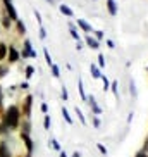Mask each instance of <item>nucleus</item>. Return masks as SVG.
Instances as JSON below:
<instances>
[{
    "label": "nucleus",
    "mask_w": 148,
    "mask_h": 157,
    "mask_svg": "<svg viewBox=\"0 0 148 157\" xmlns=\"http://www.w3.org/2000/svg\"><path fill=\"white\" fill-rule=\"evenodd\" d=\"M17 124H19V109L16 105H10L9 109H7V112H5L4 126L5 128L14 129V128H17Z\"/></svg>",
    "instance_id": "obj_1"
},
{
    "label": "nucleus",
    "mask_w": 148,
    "mask_h": 157,
    "mask_svg": "<svg viewBox=\"0 0 148 157\" xmlns=\"http://www.w3.org/2000/svg\"><path fill=\"white\" fill-rule=\"evenodd\" d=\"M4 4H5V9L9 12L10 19H12V21H17V12H16V9H14V4H12L10 0H4Z\"/></svg>",
    "instance_id": "obj_2"
},
{
    "label": "nucleus",
    "mask_w": 148,
    "mask_h": 157,
    "mask_svg": "<svg viewBox=\"0 0 148 157\" xmlns=\"http://www.w3.org/2000/svg\"><path fill=\"white\" fill-rule=\"evenodd\" d=\"M21 138H23L24 145H26V148H28V155H31V152H33V142H31V138H29V135L28 133H21Z\"/></svg>",
    "instance_id": "obj_3"
},
{
    "label": "nucleus",
    "mask_w": 148,
    "mask_h": 157,
    "mask_svg": "<svg viewBox=\"0 0 148 157\" xmlns=\"http://www.w3.org/2000/svg\"><path fill=\"white\" fill-rule=\"evenodd\" d=\"M9 60H10V62H16V60H19V52L16 50L14 47H9Z\"/></svg>",
    "instance_id": "obj_4"
},
{
    "label": "nucleus",
    "mask_w": 148,
    "mask_h": 157,
    "mask_svg": "<svg viewBox=\"0 0 148 157\" xmlns=\"http://www.w3.org/2000/svg\"><path fill=\"white\" fill-rule=\"evenodd\" d=\"M0 157H10V150L5 143H0Z\"/></svg>",
    "instance_id": "obj_5"
},
{
    "label": "nucleus",
    "mask_w": 148,
    "mask_h": 157,
    "mask_svg": "<svg viewBox=\"0 0 148 157\" xmlns=\"http://www.w3.org/2000/svg\"><path fill=\"white\" fill-rule=\"evenodd\" d=\"M107 7H109V12H110L112 16L117 14V7H116V2H114V0H107Z\"/></svg>",
    "instance_id": "obj_6"
},
{
    "label": "nucleus",
    "mask_w": 148,
    "mask_h": 157,
    "mask_svg": "<svg viewBox=\"0 0 148 157\" xmlns=\"http://www.w3.org/2000/svg\"><path fill=\"white\" fill-rule=\"evenodd\" d=\"M31 102H33V97H31V95H28V97H26V104H24V112H26V116H29V109H31Z\"/></svg>",
    "instance_id": "obj_7"
},
{
    "label": "nucleus",
    "mask_w": 148,
    "mask_h": 157,
    "mask_svg": "<svg viewBox=\"0 0 148 157\" xmlns=\"http://www.w3.org/2000/svg\"><path fill=\"white\" fill-rule=\"evenodd\" d=\"M78 24L84 29V31H91V26H90V24L86 23V21H83V19H78Z\"/></svg>",
    "instance_id": "obj_8"
},
{
    "label": "nucleus",
    "mask_w": 148,
    "mask_h": 157,
    "mask_svg": "<svg viewBox=\"0 0 148 157\" xmlns=\"http://www.w3.org/2000/svg\"><path fill=\"white\" fill-rule=\"evenodd\" d=\"M86 43H88L91 48H98V42L95 40V38H91V36H86Z\"/></svg>",
    "instance_id": "obj_9"
},
{
    "label": "nucleus",
    "mask_w": 148,
    "mask_h": 157,
    "mask_svg": "<svg viewBox=\"0 0 148 157\" xmlns=\"http://www.w3.org/2000/svg\"><path fill=\"white\" fill-rule=\"evenodd\" d=\"M5 56H7V45L0 43V60H4Z\"/></svg>",
    "instance_id": "obj_10"
},
{
    "label": "nucleus",
    "mask_w": 148,
    "mask_h": 157,
    "mask_svg": "<svg viewBox=\"0 0 148 157\" xmlns=\"http://www.w3.org/2000/svg\"><path fill=\"white\" fill-rule=\"evenodd\" d=\"M60 12H62V14H65V16H72V10H71L67 5H60Z\"/></svg>",
    "instance_id": "obj_11"
},
{
    "label": "nucleus",
    "mask_w": 148,
    "mask_h": 157,
    "mask_svg": "<svg viewBox=\"0 0 148 157\" xmlns=\"http://www.w3.org/2000/svg\"><path fill=\"white\" fill-rule=\"evenodd\" d=\"M91 76L93 78H102V74H100V71H98L97 66H91Z\"/></svg>",
    "instance_id": "obj_12"
},
{
    "label": "nucleus",
    "mask_w": 148,
    "mask_h": 157,
    "mask_svg": "<svg viewBox=\"0 0 148 157\" xmlns=\"http://www.w3.org/2000/svg\"><path fill=\"white\" fill-rule=\"evenodd\" d=\"M17 29H19V33H21V35H24V33H26V26H24L21 21H17Z\"/></svg>",
    "instance_id": "obj_13"
},
{
    "label": "nucleus",
    "mask_w": 148,
    "mask_h": 157,
    "mask_svg": "<svg viewBox=\"0 0 148 157\" xmlns=\"http://www.w3.org/2000/svg\"><path fill=\"white\" fill-rule=\"evenodd\" d=\"M62 116H64V117H65V121H67V123H69V124H71V123H72V119H71L69 112L65 111V109H62Z\"/></svg>",
    "instance_id": "obj_14"
},
{
    "label": "nucleus",
    "mask_w": 148,
    "mask_h": 157,
    "mask_svg": "<svg viewBox=\"0 0 148 157\" xmlns=\"http://www.w3.org/2000/svg\"><path fill=\"white\" fill-rule=\"evenodd\" d=\"M7 73H9V67H7V66H0V78L5 76Z\"/></svg>",
    "instance_id": "obj_15"
},
{
    "label": "nucleus",
    "mask_w": 148,
    "mask_h": 157,
    "mask_svg": "<svg viewBox=\"0 0 148 157\" xmlns=\"http://www.w3.org/2000/svg\"><path fill=\"white\" fill-rule=\"evenodd\" d=\"M33 73H35V69H33V66H28L26 67V78H31Z\"/></svg>",
    "instance_id": "obj_16"
},
{
    "label": "nucleus",
    "mask_w": 148,
    "mask_h": 157,
    "mask_svg": "<svg viewBox=\"0 0 148 157\" xmlns=\"http://www.w3.org/2000/svg\"><path fill=\"white\" fill-rule=\"evenodd\" d=\"M52 73H54V76H55V78H59L60 74H59V67H57V66H54L52 64Z\"/></svg>",
    "instance_id": "obj_17"
},
{
    "label": "nucleus",
    "mask_w": 148,
    "mask_h": 157,
    "mask_svg": "<svg viewBox=\"0 0 148 157\" xmlns=\"http://www.w3.org/2000/svg\"><path fill=\"white\" fill-rule=\"evenodd\" d=\"M43 52H45V59H46V62H48V66H52V59H50V54H48V50L45 48Z\"/></svg>",
    "instance_id": "obj_18"
},
{
    "label": "nucleus",
    "mask_w": 148,
    "mask_h": 157,
    "mask_svg": "<svg viewBox=\"0 0 148 157\" xmlns=\"http://www.w3.org/2000/svg\"><path fill=\"white\" fill-rule=\"evenodd\" d=\"M4 26H5L7 29L10 28V19H9V17H5V19H4Z\"/></svg>",
    "instance_id": "obj_19"
},
{
    "label": "nucleus",
    "mask_w": 148,
    "mask_h": 157,
    "mask_svg": "<svg viewBox=\"0 0 148 157\" xmlns=\"http://www.w3.org/2000/svg\"><path fill=\"white\" fill-rule=\"evenodd\" d=\"M98 64H100V66H105V60H103V56H102V54L98 56Z\"/></svg>",
    "instance_id": "obj_20"
},
{
    "label": "nucleus",
    "mask_w": 148,
    "mask_h": 157,
    "mask_svg": "<svg viewBox=\"0 0 148 157\" xmlns=\"http://www.w3.org/2000/svg\"><path fill=\"white\" fill-rule=\"evenodd\" d=\"M79 92H81V97L84 98V92H83V81L79 79Z\"/></svg>",
    "instance_id": "obj_21"
},
{
    "label": "nucleus",
    "mask_w": 148,
    "mask_h": 157,
    "mask_svg": "<svg viewBox=\"0 0 148 157\" xmlns=\"http://www.w3.org/2000/svg\"><path fill=\"white\" fill-rule=\"evenodd\" d=\"M102 79H103V88L109 90V79H107V78H102Z\"/></svg>",
    "instance_id": "obj_22"
},
{
    "label": "nucleus",
    "mask_w": 148,
    "mask_h": 157,
    "mask_svg": "<svg viewBox=\"0 0 148 157\" xmlns=\"http://www.w3.org/2000/svg\"><path fill=\"white\" fill-rule=\"evenodd\" d=\"M48 126H50V117L45 116V128H48Z\"/></svg>",
    "instance_id": "obj_23"
},
{
    "label": "nucleus",
    "mask_w": 148,
    "mask_h": 157,
    "mask_svg": "<svg viewBox=\"0 0 148 157\" xmlns=\"http://www.w3.org/2000/svg\"><path fill=\"white\" fill-rule=\"evenodd\" d=\"M112 90H114V93H116V95H119V93H117V83H116V81L112 83Z\"/></svg>",
    "instance_id": "obj_24"
},
{
    "label": "nucleus",
    "mask_w": 148,
    "mask_h": 157,
    "mask_svg": "<svg viewBox=\"0 0 148 157\" xmlns=\"http://www.w3.org/2000/svg\"><path fill=\"white\" fill-rule=\"evenodd\" d=\"M40 36H42V38H45V36H46V33H45V29H43V28L40 29Z\"/></svg>",
    "instance_id": "obj_25"
},
{
    "label": "nucleus",
    "mask_w": 148,
    "mask_h": 157,
    "mask_svg": "<svg viewBox=\"0 0 148 157\" xmlns=\"http://www.w3.org/2000/svg\"><path fill=\"white\" fill-rule=\"evenodd\" d=\"M98 148H100V152H102V154H107V150H105V147H102V145H98Z\"/></svg>",
    "instance_id": "obj_26"
},
{
    "label": "nucleus",
    "mask_w": 148,
    "mask_h": 157,
    "mask_svg": "<svg viewBox=\"0 0 148 157\" xmlns=\"http://www.w3.org/2000/svg\"><path fill=\"white\" fill-rule=\"evenodd\" d=\"M102 36H103V33H102V31H97V38H98V40H100Z\"/></svg>",
    "instance_id": "obj_27"
},
{
    "label": "nucleus",
    "mask_w": 148,
    "mask_h": 157,
    "mask_svg": "<svg viewBox=\"0 0 148 157\" xmlns=\"http://www.w3.org/2000/svg\"><path fill=\"white\" fill-rule=\"evenodd\" d=\"M62 97H64V100H65V98H67V92H65V88H64V90H62Z\"/></svg>",
    "instance_id": "obj_28"
},
{
    "label": "nucleus",
    "mask_w": 148,
    "mask_h": 157,
    "mask_svg": "<svg viewBox=\"0 0 148 157\" xmlns=\"http://www.w3.org/2000/svg\"><path fill=\"white\" fill-rule=\"evenodd\" d=\"M46 109H48V107H46V104H42V111L46 112Z\"/></svg>",
    "instance_id": "obj_29"
},
{
    "label": "nucleus",
    "mask_w": 148,
    "mask_h": 157,
    "mask_svg": "<svg viewBox=\"0 0 148 157\" xmlns=\"http://www.w3.org/2000/svg\"><path fill=\"white\" fill-rule=\"evenodd\" d=\"M0 105H2V90H0Z\"/></svg>",
    "instance_id": "obj_30"
},
{
    "label": "nucleus",
    "mask_w": 148,
    "mask_h": 157,
    "mask_svg": "<svg viewBox=\"0 0 148 157\" xmlns=\"http://www.w3.org/2000/svg\"><path fill=\"white\" fill-rule=\"evenodd\" d=\"M46 2H50V4H52V0H46Z\"/></svg>",
    "instance_id": "obj_31"
}]
</instances>
